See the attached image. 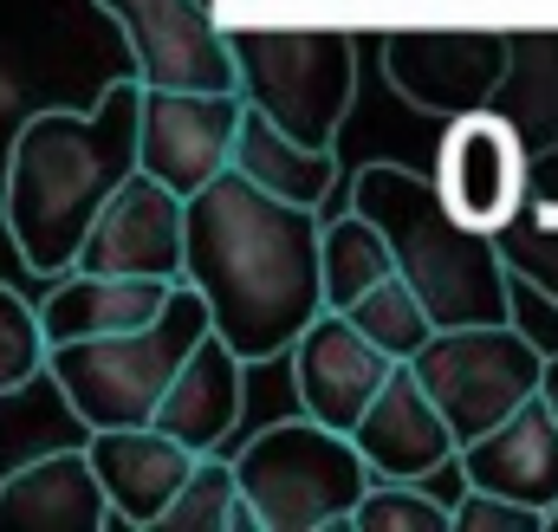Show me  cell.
I'll return each mask as SVG.
<instances>
[{"instance_id": "cell-13", "label": "cell", "mask_w": 558, "mask_h": 532, "mask_svg": "<svg viewBox=\"0 0 558 532\" xmlns=\"http://www.w3.org/2000/svg\"><path fill=\"white\" fill-rule=\"evenodd\" d=\"M292 358V390H299V409L325 428H351L357 409L377 397V384L390 377L397 358H384L344 312H312L305 331L286 344Z\"/></svg>"}, {"instance_id": "cell-8", "label": "cell", "mask_w": 558, "mask_h": 532, "mask_svg": "<svg viewBox=\"0 0 558 532\" xmlns=\"http://www.w3.org/2000/svg\"><path fill=\"white\" fill-rule=\"evenodd\" d=\"M435 195L461 228L481 234H507L533 195V156L513 136V124H500L494 111H461L448 118L441 149H435Z\"/></svg>"}, {"instance_id": "cell-2", "label": "cell", "mask_w": 558, "mask_h": 532, "mask_svg": "<svg viewBox=\"0 0 558 532\" xmlns=\"http://www.w3.org/2000/svg\"><path fill=\"white\" fill-rule=\"evenodd\" d=\"M137 105L143 85L124 72L98 92L92 111H33L7 143V182H0V221L13 234V254L26 273L59 279L98 202L137 169Z\"/></svg>"}, {"instance_id": "cell-18", "label": "cell", "mask_w": 558, "mask_h": 532, "mask_svg": "<svg viewBox=\"0 0 558 532\" xmlns=\"http://www.w3.org/2000/svg\"><path fill=\"white\" fill-rule=\"evenodd\" d=\"M111 527L85 448H52L0 474V532H98Z\"/></svg>"}, {"instance_id": "cell-15", "label": "cell", "mask_w": 558, "mask_h": 532, "mask_svg": "<svg viewBox=\"0 0 558 532\" xmlns=\"http://www.w3.org/2000/svg\"><path fill=\"white\" fill-rule=\"evenodd\" d=\"M454 461H461L468 487H487V494H507L520 507H539V520H546V507L558 500V422H553V409L533 390L526 402H513L494 428H481L474 442H461Z\"/></svg>"}, {"instance_id": "cell-16", "label": "cell", "mask_w": 558, "mask_h": 532, "mask_svg": "<svg viewBox=\"0 0 558 532\" xmlns=\"http://www.w3.org/2000/svg\"><path fill=\"white\" fill-rule=\"evenodd\" d=\"M241 371H247V364H241L215 331H202V338L182 351L175 377L162 384V397L149 409V428H162V435L182 442L189 455L228 448V435H234V422H241V402H247Z\"/></svg>"}, {"instance_id": "cell-24", "label": "cell", "mask_w": 558, "mask_h": 532, "mask_svg": "<svg viewBox=\"0 0 558 532\" xmlns=\"http://www.w3.org/2000/svg\"><path fill=\"white\" fill-rule=\"evenodd\" d=\"M344 318H351V325L384 351V358H397V364H403L422 338L435 331V325H428V312H422V299L410 292V279H403L397 266H390L377 286H364V292L344 305Z\"/></svg>"}, {"instance_id": "cell-14", "label": "cell", "mask_w": 558, "mask_h": 532, "mask_svg": "<svg viewBox=\"0 0 558 532\" xmlns=\"http://www.w3.org/2000/svg\"><path fill=\"white\" fill-rule=\"evenodd\" d=\"M344 435L371 481H422L435 461L454 455V435H448L441 409L422 397L410 364H390V377L377 384V397L357 409V422Z\"/></svg>"}, {"instance_id": "cell-1", "label": "cell", "mask_w": 558, "mask_h": 532, "mask_svg": "<svg viewBox=\"0 0 558 532\" xmlns=\"http://www.w3.org/2000/svg\"><path fill=\"white\" fill-rule=\"evenodd\" d=\"M182 279L208 305V331L241 364H274L318 299V208L279 202L241 169L182 195Z\"/></svg>"}, {"instance_id": "cell-20", "label": "cell", "mask_w": 558, "mask_h": 532, "mask_svg": "<svg viewBox=\"0 0 558 532\" xmlns=\"http://www.w3.org/2000/svg\"><path fill=\"white\" fill-rule=\"evenodd\" d=\"M228 169H241L254 189H267L279 202H299V208H325L331 202V182H338V156L331 149H305L292 136H279L260 111L241 105V124H234V149H228Z\"/></svg>"}, {"instance_id": "cell-10", "label": "cell", "mask_w": 558, "mask_h": 532, "mask_svg": "<svg viewBox=\"0 0 558 532\" xmlns=\"http://www.w3.org/2000/svg\"><path fill=\"white\" fill-rule=\"evenodd\" d=\"M513 33H390L384 39V78L422 118H461L481 111L507 72Z\"/></svg>"}, {"instance_id": "cell-29", "label": "cell", "mask_w": 558, "mask_h": 532, "mask_svg": "<svg viewBox=\"0 0 558 532\" xmlns=\"http://www.w3.org/2000/svg\"><path fill=\"white\" fill-rule=\"evenodd\" d=\"M546 532H558V500H553V507H546Z\"/></svg>"}, {"instance_id": "cell-26", "label": "cell", "mask_w": 558, "mask_h": 532, "mask_svg": "<svg viewBox=\"0 0 558 532\" xmlns=\"http://www.w3.org/2000/svg\"><path fill=\"white\" fill-rule=\"evenodd\" d=\"M33 377H46V331H39V312L0 279V397L26 390Z\"/></svg>"}, {"instance_id": "cell-19", "label": "cell", "mask_w": 558, "mask_h": 532, "mask_svg": "<svg viewBox=\"0 0 558 532\" xmlns=\"http://www.w3.org/2000/svg\"><path fill=\"white\" fill-rule=\"evenodd\" d=\"M175 279H131V273H78L72 279L59 273L52 292L33 305L39 312V331L46 344H72V338H105V331H131V325H149L156 305L169 299Z\"/></svg>"}, {"instance_id": "cell-25", "label": "cell", "mask_w": 558, "mask_h": 532, "mask_svg": "<svg viewBox=\"0 0 558 532\" xmlns=\"http://www.w3.org/2000/svg\"><path fill=\"white\" fill-rule=\"evenodd\" d=\"M344 527H357V532H448V507L428 500L410 481H364V494H357V507H351Z\"/></svg>"}, {"instance_id": "cell-21", "label": "cell", "mask_w": 558, "mask_h": 532, "mask_svg": "<svg viewBox=\"0 0 558 532\" xmlns=\"http://www.w3.org/2000/svg\"><path fill=\"white\" fill-rule=\"evenodd\" d=\"M481 111L513 124V136L526 143L533 162L546 149H558V33H513L507 72H500V85Z\"/></svg>"}, {"instance_id": "cell-22", "label": "cell", "mask_w": 558, "mask_h": 532, "mask_svg": "<svg viewBox=\"0 0 558 532\" xmlns=\"http://www.w3.org/2000/svg\"><path fill=\"white\" fill-rule=\"evenodd\" d=\"M384 273H390V247L357 208H344L338 221L318 215V299H325V312H344Z\"/></svg>"}, {"instance_id": "cell-17", "label": "cell", "mask_w": 558, "mask_h": 532, "mask_svg": "<svg viewBox=\"0 0 558 532\" xmlns=\"http://www.w3.org/2000/svg\"><path fill=\"white\" fill-rule=\"evenodd\" d=\"M85 461H92V474H98V487H105L111 520H124V527H156V513L169 507V494L182 487V474H189L195 455H189L182 442H169L162 428L131 422V428H92V435H85Z\"/></svg>"}, {"instance_id": "cell-7", "label": "cell", "mask_w": 558, "mask_h": 532, "mask_svg": "<svg viewBox=\"0 0 558 532\" xmlns=\"http://www.w3.org/2000/svg\"><path fill=\"white\" fill-rule=\"evenodd\" d=\"M403 364L422 384V397L441 409V422L461 448L481 428H494L513 402L539 390L546 344L520 318H507V325H435Z\"/></svg>"}, {"instance_id": "cell-23", "label": "cell", "mask_w": 558, "mask_h": 532, "mask_svg": "<svg viewBox=\"0 0 558 532\" xmlns=\"http://www.w3.org/2000/svg\"><path fill=\"white\" fill-rule=\"evenodd\" d=\"M156 527H169V532H260L254 513H247V500H241V487H234L228 448L189 461V474L169 494V507L156 513Z\"/></svg>"}, {"instance_id": "cell-11", "label": "cell", "mask_w": 558, "mask_h": 532, "mask_svg": "<svg viewBox=\"0 0 558 532\" xmlns=\"http://www.w3.org/2000/svg\"><path fill=\"white\" fill-rule=\"evenodd\" d=\"M241 124V92H156L143 85L137 105V169L169 195H195L208 176L228 169Z\"/></svg>"}, {"instance_id": "cell-27", "label": "cell", "mask_w": 558, "mask_h": 532, "mask_svg": "<svg viewBox=\"0 0 558 532\" xmlns=\"http://www.w3.org/2000/svg\"><path fill=\"white\" fill-rule=\"evenodd\" d=\"M448 532H546V520H539V507H520L507 494L461 487L448 500Z\"/></svg>"}, {"instance_id": "cell-28", "label": "cell", "mask_w": 558, "mask_h": 532, "mask_svg": "<svg viewBox=\"0 0 558 532\" xmlns=\"http://www.w3.org/2000/svg\"><path fill=\"white\" fill-rule=\"evenodd\" d=\"M539 402L553 409V422H558V344L546 351V371H539Z\"/></svg>"}, {"instance_id": "cell-30", "label": "cell", "mask_w": 558, "mask_h": 532, "mask_svg": "<svg viewBox=\"0 0 558 532\" xmlns=\"http://www.w3.org/2000/svg\"><path fill=\"white\" fill-rule=\"evenodd\" d=\"M546 351H553V344H546Z\"/></svg>"}, {"instance_id": "cell-4", "label": "cell", "mask_w": 558, "mask_h": 532, "mask_svg": "<svg viewBox=\"0 0 558 532\" xmlns=\"http://www.w3.org/2000/svg\"><path fill=\"white\" fill-rule=\"evenodd\" d=\"M202 331H208V305H202V292L189 279H175L149 325L105 331V338H72V344H46V377L59 384L65 409L85 428H131V422H149L162 384L175 377L182 351Z\"/></svg>"}, {"instance_id": "cell-6", "label": "cell", "mask_w": 558, "mask_h": 532, "mask_svg": "<svg viewBox=\"0 0 558 532\" xmlns=\"http://www.w3.org/2000/svg\"><path fill=\"white\" fill-rule=\"evenodd\" d=\"M228 461H234V487H241L260 532L344 527L364 481H371L351 435L312 422L305 409L286 415V422H267L260 435H247Z\"/></svg>"}, {"instance_id": "cell-5", "label": "cell", "mask_w": 558, "mask_h": 532, "mask_svg": "<svg viewBox=\"0 0 558 532\" xmlns=\"http://www.w3.org/2000/svg\"><path fill=\"white\" fill-rule=\"evenodd\" d=\"M234 92L279 136L305 149H338L357 98V39L338 26H234L228 33Z\"/></svg>"}, {"instance_id": "cell-12", "label": "cell", "mask_w": 558, "mask_h": 532, "mask_svg": "<svg viewBox=\"0 0 558 532\" xmlns=\"http://www.w3.org/2000/svg\"><path fill=\"white\" fill-rule=\"evenodd\" d=\"M72 266L78 273H131V279H182V195H169L156 176L131 169L98 202Z\"/></svg>"}, {"instance_id": "cell-3", "label": "cell", "mask_w": 558, "mask_h": 532, "mask_svg": "<svg viewBox=\"0 0 558 532\" xmlns=\"http://www.w3.org/2000/svg\"><path fill=\"white\" fill-rule=\"evenodd\" d=\"M351 208L384 234L390 266L410 279L428 325H507L513 318V266L500 234L461 228L428 169L410 162H364L351 176Z\"/></svg>"}, {"instance_id": "cell-9", "label": "cell", "mask_w": 558, "mask_h": 532, "mask_svg": "<svg viewBox=\"0 0 558 532\" xmlns=\"http://www.w3.org/2000/svg\"><path fill=\"white\" fill-rule=\"evenodd\" d=\"M131 46V78L156 92H234L228 33L208 0H98Z\"/></svg>"}]
</instances>
